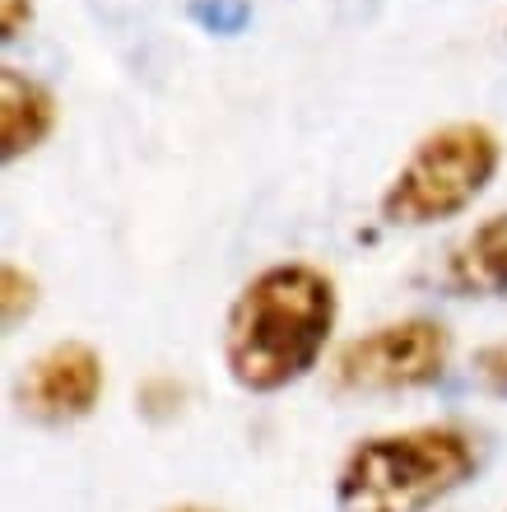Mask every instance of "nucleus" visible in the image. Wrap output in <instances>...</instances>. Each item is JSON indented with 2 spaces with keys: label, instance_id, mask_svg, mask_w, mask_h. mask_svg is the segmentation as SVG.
I'll list each match as a JSON object with an SVG mask.
<instances>
[{
  "label": "nucleus",
  "instance_id": "39448f33",
  "mask_svg": "<svg viewBox=\"0 0 507 512\" xmlns=\"http://www.w3.org/2000/svg\"><path fill=\"white\" fill-rule=\"evenodd\" d=\"M98 396H103V359L80 340L52 345L19 378V405L47 424L84 419L98 405Z\"/></svg>",
  "mask_w": 507,
  "mask_h": 512
},
{
  "label": "nucleus",
  "instance_id": "0eeeda50",
  "mask_svg": "<svg viewBox=\"0 0 507 512\" xmlns=\"http://www.w3.org/2000/svg\"><path fill=\"white\" fill-rule=\"evenodd\" d=\"M56 126V98L38 80H28L24 70L5 66L0 75V154L19 159L28 149H38Z\"/></svg>",
  "mask_w": 507,
  "mask_h": 512
},
{
  "label": "nucleus",
  "instance_id": "9d476101",
  "mask_svg": "<svg viewBox=\"0 0 507 512\" xmlns=\"http://www.w3.org/2000/svg\"><path fill=\"white\" fill-rule=\"evenodd\" d=\"M28 19H33V0H0V38H19Z\"/></svg>",
  "mask_w": 507,
  "mask_h": 512
},
{
  "label": "nucleus",
  "instance_id": "f257e3e1",
  "mask_svg": "<svg viewBox=\"0 0 507 512\" xmlns=\"http://www.w3.org/2000/svg\"><path fill=\"white\" fill-rule=\"evenodd\" d=\"M335 326V284L317 266L289 261L242 284L224 322V364L242 391H284L317 368Z\"/></svg>",
  "mask_w": 507,
  "mask_h": 512
},
{
  "label": "nucleus",
  "instance_id": "1a4fd4ad",
  "mask_svg": "<svg viewBox=\"0 0 507 512\" xmlns=\"http://www.w3.org/2000/svg\"><path fill=\"white\" fill-rule=\"evenodd\" d=\"M475 373H480L484 387L507 391V340H498V345H489V350L475 354Z\"/></svg>",
  "mask_w": 507,
  "mask_h": 512
},
{
  "label": "nucleus",
  "instance_id": "20e7f679",
  "mask_svg": "<svg viewBox=\"0 0 507 512\" xmlns=\"http://www.w3.org/2000/svg\"><path fill=\"white\" fill-rule=\"evenodd\" d=\"M452 336L442 322L405 317L349 340L335 359V382L349 391H414L442 378Z\"/></svg>",
  "mask_w": 507,
  "mask_h": 512
},
{
  "label": "nucleus",
  "instance_id": "f03ea898",
  "mask_svg": "<svg viewBox=\"0 0 507 512\" xmlns=\"http://www.w3.org/2000/svg\"><path fill=\"white\" fill-rule=\"evenodd\" d=\"M480 457L461 429L424 424L405 433H377L345 457L335 475L340 512H428L475 475Z\"/></svg>",
  "mask_w": 507,
  "mask_h": 512
},
{
  "label": "nucleus",
  "instance_id": "423d86ee",
  "mask_svg": "<svg viewBox=\"0 0 507 512\" xmlns=\"http://www.w3.org/2000/svg\"><path fill=\"white\" fill-rule=\"evenodd\" d=\"M442 280H447V289H456V294H466V298L507 294V215L484 219L475 233H466L447 252Z\"/></svg>",
  "mask_w": 507,
  "mask_h": 512
},
{
  "label": "nucleus",
  "instance_id": "6e6552de",
  "mask_svg": "<svg viewBox=\"0 0 507 512\" xmlns=\"http://www.w3.org/2000/svg\"><path fill=\"white\" fill-rule=\"evenodd\" d=\"M5 294H0V317H5V326H19L28 317V312L38 308V280L33 275H24L19 266H5Z\"/></svg>",
  "mask_w": 507,
  "mask_h": 512
},
{
  "label": "nucleus",
  "instance_id": "9b49d317",
  "mask_svg": "<svg viewBox=\"0 0 507 512\" xmlns=\"http://www.w3.org/2000/svg\"><path fill=\"white\" fill-rule=\"evenodd\" d=\"M168 512H214V508H201V503H182V508H168Z\"/></svg>",
  "mask_w": 507,
  "mask_h": 512
},
{
  "label": "nucleus",
  "instance_id": "7ed1b4c3",
  "mask_svg": "<svg viewBox=\"0 0 507 512\" xmlns=\"http://www.w3.org/2000/svg\"><path fill=\"white\" fill-rule=\"evenodd\" d=\"M498 173V140L489 126L456 122L442 131L424 135L414 154L401 163V173L391 177L382 196V219L401 229H424L438 219L461 215L475 205Z\"/></svg>",
  "mask_w": 507,
  "mask_h": 512
}]
</instances>
